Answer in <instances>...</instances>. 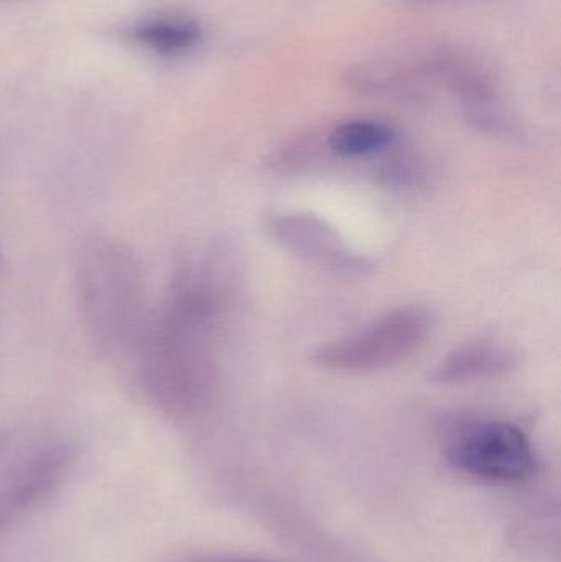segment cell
Here are the masks:
<instances>
[{"label":"cell","instance_id":"1","mask_svg":"<svg viewBox=\"0 0 561 562\" xmlns=\"http://www.w3.org/2000/svg\"><path fill=\"white\" fill-rule=\"evenodd\" d=\"M431 324V314L424 307H397L359 333L318 347L312 353V362L333 372L368 373L388 369L407 359L427 340Z\"/></svg>","mask_w":561,"mask_h":562},{"label":"cell","instance_id":"2","mask_svg":"<svg viewBox=\"0 0 561 562\" xmlns=\"http://www.w3.org/2000/svg\"><path fill=\"white\" fill-rule=\"evenodd\" d=\"M455 468L476 477L519 482L536 472L532 442L519 426L507 422H473L460 426L448 442Z\"/></svg>","mask_w":561,"mask_h":562},{"label":"cell","instance_id":"3","mask_svg":"<svg viewBox=\"0 0 561 562\" xmlns=\"http://www.w3.org/2000/svg\"><path fill=\"white\" fill-rule=\"evenodd\" d=\"M263 229L277 246L329 276L352 280L374 272V263L316 214L273 213L263 221Z\"/></svg>","mask_w":561,"mask_h":562},{"label":"cell","instance_id":"4","mask_svg":"<svg viewBox=\"0 0 561 562\" xmlns=\"http://www.w3.org/2000/svg\"><path fill=\"white\" fill-rule=\"evenodd\" d=\"M516 353L496 342H471L445 356L430 373L440 385H458L474 380L506 375L517 367Z\"/></svg>","mask_w":561,"mask_h":562},{"label":"cell","instance_id":"5","mask_svg":"<svg viewBox=\"0 0 561 562\" xmlns=\"http://www.w3.org/2000/svg\"><path fill=\"white\" fill-rule=\"evenodd\" d=\"M125 36L138 48L158 56L184 55L200 45L203 29L197 20L183 15H154L132 23Z\"/></svg>","mask_w":561,"mask_h":562},{"label":"cell","instance_id":"6","mask_svg":"<svg viewBox=\"0 0 561 562\" xmlns=\"http://www.w3.org/2000/svg\"><path fill=\"white\" fill-rule=\"evenodd\" d=\"M68 465V454L63 448H49L33 456L2 488L20 514L33 507L58 485Z\"/></svg>","mask_w":561,"mask_h":562},{"label":"cell","instance_id":"7","mask_svg":"<svg viewBox=\"0 0 561 562\" xmlns=\"http://www.w3.org/2000/svg\"><path fill=\"white\" fill-rule=\"evenodd\" d=\"M395 131L382 122L351 121L333 128L328 145L341 157H368L391 147Z\"/></svg>","mask_w":561,"mask_h":562},{"label":"cell","instance_id":"8","mask_svg":"<svg viewBox=\"0 0 561 562\" xmlns=\"http://www.w3.org/2000/svg\"><path fill=\"white\" fill-rule=\"evenodd\" d=\"M420 171L415 170L414 165L407 160H394L385 164L379 170V177L382 178L388 187L408 188L417 183Z\"/></svg>","mask_w":561,"mask_h":562},{"label":"cell","instance_id":"9","mask_svg":"<svg viewBox=\"0 0 561 562\" xmlns=\"http://www.w3.org/2000/svg\"><path fill=\"white\" fill-rule=\"evenodd\" d=\"M19 508L13 505V502L0 491V537L5 533L7 528L10 527L16 515H19Z\"/></svg>","mask_w":561,"mask_h":562}]
</instances>
